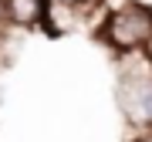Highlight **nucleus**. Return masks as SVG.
<instances>
[{"instance_id":"obj_4","label":"nucleus","mask_w":152,"mask_h":142,"mask_svg":"<svg viewBox=\"0 0 152 142\" xmlns=\"http://www.w3.org/2000/svg\"><path fill=\"white\" fill-rule=\"evenodd\" d=\"M51 4H61V7H71V10H81V7H91L98 0H51Z\"/></svg>"},{"instance_id":"obj_2","label":"nucleus","mask_w":152,"mask_h":142,"mask_svg":"<svg viewBox=\"0 0 152 142\" xmlns=\"http://www.w3.org/2000/svg\"><path fill=\"white\" fill-rule=\"evenodd\" d=\"M145 54H139V68H122L118 75V108L135 129H152V64Z\"/></svg>"},{"instance_id":"obj_3","label":"nucleus","mask_w":152,"mask_h":142,"mask_svg":"<svg viewBox=\"0 0 152 142\" xmlns=\"http://www.w3.org/2000/svg\"><path fill=\"white\" fill-rule=\"evenodd\" d=\"M51 0H7V20L17 27H37L48 20Z\"/></svg>"},{"instance_id":"obj_5","label":"nucleus","mask_w":152,"mask_h":142,"mask_svg":"<svg viewBox=\"0 0 152 142\" xmlns=\"http://www.w3.org/2000/svg\"><path fill=\"white\" fill-rule=\"evenodd\" d=\"M142 142H152V135H145V139H142Z\"/></svg>"},{"instance_id":"obj_1","label":"nucleus","mask_w":152,"mask_h":142,"mask_svg":"<svg viewBox=\"0 0 152 142\" xmlns=\"http://www.w3.org/2000/svg\"><path fill=\"white\" fill-rule=\"evenodd\" d=\"M102 41L118 58L152 51V7L139 0H125L122 7H112V14L102 24Z\"/></svg>"}]
</instances>
